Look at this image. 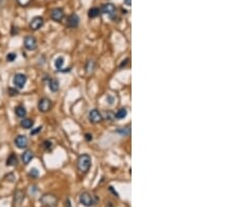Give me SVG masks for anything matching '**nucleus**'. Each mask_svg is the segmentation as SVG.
<instances>
[{"instance_id": "nucleus-1", "label": "nucleus", "mask_w": 235, "mask_h": 207, "mask_svg": "<svg viewBox=\"0 0 235 207\" xmlns=\"http://www.w3.org/2000/svg\"><path fill=\"white\" fill-rule=\"evenodd\" d=\"M91 167V157L88 154H83L78 159V170L81 173L85 174L90 170Z\"/></svg>"}, {"instance_id": "nucleus-2", "label": "nucleus", "mask_w": 235, "mask_h": 207, "mask_svg": "<svg viewBox=\"0 0 235 207\" xmlns=\"http://www.w3.org/2000/svg\"><path fill=\"white\" fill-rule=\"evenodd\" d=\"M40 202L44 207H57L59 200L52 194H45L40 198Z\"/></svg>"}, {"instance_id": "nucleus-3", "label": "nucleus", "mask_w": 235, "mask_h": 207, "mask_svg": "<svg viewBox=\"0 0 235 207\" xmlns=\"http://www.w3.org/2000/svg\"><path fill=\"white\" fill-rule=\"evenodd\" d=\"M80 203L83 206H85V207H91V206L95 205L96 202L94 201L93 196H92L91 194H89V193H87V191H85V193L81 194V196H80Z\"/></svg>"}, {"instance_id": "nucleus-4", "label": "nucleus", "mask_w": 235, "mask_h": 207, "mask_svg": "<svg viewBox=\"0 0 235 207\" xmlns=\"http://www.w3.org/2000/svg\"><path fill=\"white\" fill-rule=\"evenodd\" d=\"M51 107H52L51 101H50L49 98H41L39 101V103H38V109H39V111L42 112V113H46V112H48L50 109H51Z\"/></svg>"}, {"instance_id": "nucleus-5", "label": "nucleus", "mask_w": 235, "mask_h": 207, "mask_svg": "<svg viewBox=\"0 0 235 207\" xmlns=\"http://www.w3.org/2000/svg\"><path fill=\"white\" fill-rule=\"evenodd\" d=\"M27 82V78L26 75H24L23 73H17L16 75L14 76V80H13V83L16 88L18 89H22L23 87L25 86Z\"/></svg>"}, {"instance_id": "nucleus-6", "label": "nucleus", "mask_w": 235, "mask_h": 207, "mask_svg": "<svg viewBox=\"0 0 235 207\" xmlns=\"http://www.w3.org/2000/svg\"><path fill=\"white\" fill-rule=\"evenodd\" d=\"M101 12L113 19L114 16L116 15L117 10H116V6H115L113 3H104V6H101Z\"/></svg>"}, {"instance_id": "nucleus-7", "label": "nucleus", "mask_w": 235, "mask_h": 207, "mask_svg": "<svg viewBox=\"0 0 235 207\" xmlns=\"http://www.w3.org/2000/svg\"><path fill=\"white\" fill-rule=\"evenodd\" d=\"M24 46L27 50H30V52H32V50H35L36 48L38 47V43H37L36 38L32 37V36H27V37H25Z\"/></svg>"}, {"instance_id": "nucleus-8", "label": "nucleus", "mask_w": 235, "mask_h": 207, "mask_svg": "<svg viewBox=\"0 0 235 207\" xmlns=\"http://www.w3.org/2000/svg\"><path fill=\"white\" fill-rule=\"evenodd\" d=\"M15 144L18 149H25V148L28 145V139L25 135H18V136L15 138Z\"/></svg>"}, {"instance_id": "nucleus-9", "label": "nucleus", "mask_w": 235, "mask_h": 207, "mask_svg": "<svg viewBox=\"0 0 235 207\" xmlns=\"http://www.w3.org/2000/svg\"><path fill=\"white\" fill-rule=\"evenodd\" d=\"M89 121H90L92 124H97V122H100L103 121V116H101L100 112L98 111L97 109H93L89 112Z\"/></svg>"}, {"instance_id": "nucleus-10", "label": "nucleus", "mask_w": 235, "mask_h": 207, "mask_svg": "<svg viewBox=\"0 0 235 207\" xmlns=\"http://www.w3.org/2000/svg\"><path fill=\"white\" fill-rule=\"evenodd\" d=\"M43 25H44V19H43L42 17H40V16L35 17L29 23V27H30V29H32V30L40 29Z\"/></svg>"}, {"instance_id": "nucleus-11", "label": "nucleus", "mask_w": 235, "mask_h": 207, "mask_svg": "<svg viewBox=\"0 0 235 207\" xmlns=\"http://www.w3.org/2000/svg\"><path fill=\"white\" fill-rule=\"evenodd\" d=\"M50 17L53 21L55 22H61L62 19L64 18V11L63 9L61 7H57V9H53L51 11V14H50Z\"/></svg>"}, {"instance_id": "nucleus-12", "label": "nucleus", "mask_w": 235, "mask_h": 207, "mask_svg": "<svg viewBox=\"0 0 235 207\" xmlns=\"http://www.w3.org/2000/svg\"><path fill=\"white\" fill-rule=\"evenodd\" d=\"M25 199V195L22 190H17L14 195V201H13V204H14V207H20L22 204V202L24 201Z\"/></svg>"}, {"instance_id": "nucleus-13", "label": "nucleus", "mask_w": 235, "mask_h": 207, "mask_svg": "<svg viewBox=\"0 0 235 207\" xmlns=\"http://www.w3.org/2000/svg\"><path fill=\"white\" fill-rule=\"evenodd\" d=\"M80 24V17L76 14H71L70 16L67 18V25L71 29H75Z\"/></svg>"}, {"instance_id": "nucleus-14", "label": "nucleus", "mask_w": 235, "mask_h": 207, "mask_svg": "<svg viewBox=\"0 0 235 207\" xmlns=\"http://www.w3.org/2000/svg\"><path fill=\"white\" fill-rule=\"evenodd\" d=\"M32 158H34V153L29 150L25 151V152L22 154V161L24 164H28L30 161L32 160Z\"/></svg>"}, {"instance_id": "nucleus-15", "label": "nucleus", "mask_w": 235, "mask_h": 207, "mask_svg": "<svg viewBox=\"0 0 235 207\" xmlns=\"http://www.w3.org/2000/svg\"><path fill=\"white\" fill-rule=\"evenodd\" d=\"M48 86H49V89L52 92H57L59 90V87H60V83L57 79H50L49 82H48Z\"/></svg>"}, {"instance_id": "nucleus-16", "label": "nucleus", "mask_w": 235, "mask_h": 207, "mask_svg": "<svg viewBox=\"0 0 235 207\" xmlns=\"http://www.w3.org/2000/svg\"><path fill=\"white\" fill-rule=\"evenodd\" d=\"M18 162V158L17 156L15 154H11L7 157L6 159V167H15Z\"/></svg>"}, {"instance_id": "nucleus-17", "label": "nucleus", "mask_w": 235, "mask_h": 207, "mask_svg": "<svg viewBox=\"0 0 235 207\" xmlns=\"http://www.w3.org/2000/svg\"><path fill=\"white\" fill-rule=\"evenodd\" d=\"M15 113H16L18 117H25V115H26V109L23 106H17L16 108H15Z\"/></svg>"}, {"instance_id": "nucleus-18", "label": "nucleus", "mask_w": 235, "mask_h": 207, "mask_svg": "<svg viewBox=\"0 0 235 207\" xmlns=\"http://www.w3.org/2000/svg\"><path fill=\"white\" fill-rule=\"evenodd\" d=\"M32 126H34V121L29 118H24L21 121V127L24 128V129H30Z\"/></svg>"}, {"instance_id": "nucleus-19", "label": "nucleus", "mask_w": 235, "mask_h": 207, "mask_svg": "<svg viewBox=\"0 0 235 207\" xmlns=\"http://www.w3.org/2000/svg\"><path fill=\"white\" fill-rule=\"evenodd\" d=\"M127 109L126 108H121V109H119L118 111L116 112V114H115V117H117L118 119H123V118H126V117H127Z\"/></svg>"}, {"instance_id": "nucleus-20", "label": "nucleus", "mask_w": 235, "mask_h": 207, "mask_svg": "<svg viewBox=\"0 0 235 207\" xmlns=\"http://www.w3.org/2000/svg\"><path fill=\"white\" fill-rule=\"evenodd\" d=\"M99 15V9L98 7H92L89 10L88 12V17L89 18H96Z\"/></svg>"}, {"instance_id": "nucleus-21", "label": "nucleus", "mask_w": 235, "mask_h": 207, "mask_svg": "<svg viewBox=\"0 0 235 207\" xmlns=\"http://www.w3.org/2000/svg\"><path fill=\"white\" fill-rule=\"evenodd\" d=\"M63 64H64V58H63V57H59V58L55 59V67H57L58 69H61V68H62Z\"/></svg>"}, {"instance_id": "nucleus-22", "label": "nucleus", "mask_w": 235, "mask_h": 207, "mask_svg": "<svg viewBox=\"0 0 235 207\" xmlns=\"http://www.w3.org/2000/svg\"><path fill=\"white\" fill-rule=\"evenodd\" d=\"M28 176L29 177H32V178H38L39 177V171H38L36 167L32 168V170L29 171V173H28Z\"/></svg>"}, {"instance_id": "nucleus-23", "label": "nucleus", "mask_w": 235, "mask_h": 207, "mask_svg": "<svg viewBox=\"0 0 235 207\" xmlns=\"http://www.w3.org/2000/svg\"><path fill=\"white\" fill-rule=\"evenodd\" d=\"M94 69V62L93 61H88V63H87V66H86V70L88 73H91L92 71H93Z\"/></svg>"}, {"instance_id": "nucleus-24", "label": "nucleus", "mask_w": 235, "mask_h": 207, "mask_svg": "<svg viewBox=\"0 0 235 207\" xmlns=\"http://www.w3.org/2000/svg\"><path fill=\"white\" fill-rule=\"evenodd\" d=\"M42 147H43V149L46 150V151H50L52 149V144L49 141V140H46V141L43 142Z\"/></svg>"}, {"instance_id": "nucleus-25", "label": "nucleus", "mask_w": 235, "mask_h": 207, "mask_svg": "<svg viewBox=\"0 0 235 207\" xmlns=\"http://www.w3.org/2000/svg\"><path fill=\"white\" fill-rule=\"evenodd\" d=\"M118 133H120V134H122V135H129L130 133H131V129H130V127H127V128H122V129H120L118 131Z\"/></svg>"}, {"instance_id": "nucleus-26", "label": "nucleus", "mask_w": 235, "mask_h": 207, "mask_svg": "<svg viewBox=\"0 0 235 207\" xmlns=\"http://www.w3.org/2000/svg\"><path fill=\"white\" fill-rule=\"evenodd\" d=\"M16 58H17V55L16 53H14V52H11V53H9V55L6 56V60L9 61V62H13V61H15L16 60Z\"/></svg>"}, {"instance_id": "nucleus-27", "label": "nucleus", "mask_w": 235, "mask_h": 207, "mask_svg": "<svg viewBox=\"0 0 235 207\" xmlns=\"http://www.w3.org/2000/svg\"><path fill=\"white\" fill-rule=\"evenodd\" d=\"M30 1H32V0H17L18 4L21 6H27L30 3Z\"/></svg>"}, {"instance_id": "nucleus-28", "label": "nucleus", "mask_w": 235, "mask_h": 207, "mask_svg": "<svg viewBox=\"0 0 235 207\" xmlns=\"http://www.w3.org/2000/svg\"><path fill=\"white\" fill-rule=\"evenodd\" d=\"M9 95H11V96H15V95H17V94H18V90H17V89H14V90H13L12 88H9Z\"/></svg>"}, {"instance_id": "nucleus-29", "label": "nucleus", "mask_w": 235, "mask_h": 207, "mask_svg": "<svg viewBox=\"0 0 235 207\" xmlns=\"http://www.w3.org/2000/svg\"><path fill=\"white\" fill-rule=\"evenodd\" d=\"M41 130H42V127H38V128H36V130H32V132H30V135H35V134H37L38 132H40Z\"/></svg>"}, {"instance_id": "nucleus-30", "label": "nucleus", "mask_w": 235, "mask_h": 207, "mask_svg": "<svg viewBox=\"0 0 235 207\" xmlns=\"http://www.w3.org/2000/svg\"><path fill=\"white\" fill-rule=\"evenodd\" d=\"M123 3L126 4L127 6H131V0H124Z\"/></svg>"}, {"instance_id": "nucleus-31", "label": "nucleus", "mask_w": 235, "mask_h": 207, "mask_svg": "<svg viewBox=\"0 0 235 207\" xmlns=\"http://www.w3.org/2000/svg\"><path fill=\"white\" fill-rule=\"evenodd\" d=\"M86 139L88 140V141L92 140V135H90V134H86Z\"/></svg>"}, {"instance_id": "nucleus-32", "label": "nucleus", "mask_w": 235, "mask_h": 207, "mask_svg": "<svg viewBox=\"0 0 235 207\" xmlns=\"http://www.w3.org/2000/svg\"><path fill=\"white\" fill-rule=\"evenodd\" d=\"M110 190H111V191H113V193H114V195L116 196V197H118V194H117L116 191H115V190H113V187H112V186H110Z\"/></svg>"}, {"instance_id": "nucleus-33", "label": "nucleus", "mask_w": 235, "mask_h": 207, "mask_svg": "<svg viewBox=\"0 0 235 207\" xmlns=\"http://www.w3.org/2000/svg\"><path fill=\"white\" fill-rule=\"evenodd\" d=\"M127 61H129V59H127L126 61H123V63H122L121 65H120V67H123V66H126V65H127Z\"/></svg>"}]
</instances>
